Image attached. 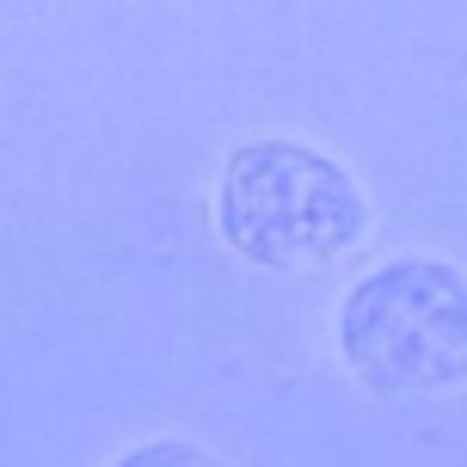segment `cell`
I'll return each instance as SVG.
<instances>
[{
    "instance_id": "cell-1",
    "label": "cell",
    "mask_w": 467,
    "mask_h": 467,
    "mask_svg": "<svg viewBox=\"0 0 467 467\" xmlns=\"http://www.w3.org/2000/svg\"><path fill=\"white\" fill-rule=\"evenodd\" d=\"M357 228H363V197L332 161L289 141L234 154L228 185H222V234L253 265H271V271L320 265L345 253Z\"/></svg>"
},
{
    "instance_id": "cell-2",
    "label": "cell",
    "mask_w": 467,
    "mask_h": 467,
    "mask_svg": "<svg viewBox=\"0 0 467 467\" xmlns=\"http://www.w3.org/2000/svg\"><path fill=\"white\" fill-rule=\"evenodd\" d=\"M345 357L375 394L455 388L467 375V289L443 265H388L345 302Z\"/></svg>"
},
{
    "instance_id": "cell-3",
    "label": "cell",
    "mask_w": 467,
    "mask_h": 467,
    "mask_svg": "<svg viewBox=\"0 0 467 467\" xmlns=\"http://www.w3.org/2000/svg\"><path fill=\"white\" fill-rule=\"evenodd\" d=\"M117 467H215V462L185 443H154V449H136L130 462H117Z\"/></svg>"
}]
</instances>
